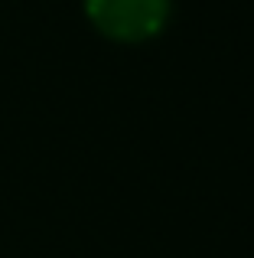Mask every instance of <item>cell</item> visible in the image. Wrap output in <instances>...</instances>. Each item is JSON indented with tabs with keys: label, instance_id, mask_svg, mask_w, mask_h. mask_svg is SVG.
Returning a JSON list of instances; mask_svg holds the SVG:
<instances>
[{
	"label": "cell",
	"instance_id": "6da1fadb",
	"mask_svg": "<svg viewBox=\"0 0 254 258\" xmlns=\"http://www.w3.org/2000/svg\"><path fill=\"white\" fill-rule=\"evenodd\" d=\"M88 20L117 43H144L163 30L170 0H85Z\"/></svg>",
	"mask_w": 254,
	"mask_h": 258
}]
</instances>
